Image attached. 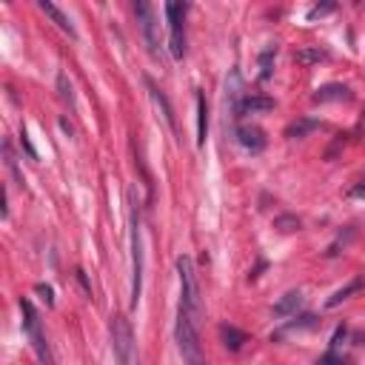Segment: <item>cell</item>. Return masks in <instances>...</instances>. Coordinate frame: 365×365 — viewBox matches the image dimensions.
I'll return each instance as SVG.
<instances>
[{
  "label": "cell",
  "mask_w": 365,
  "mask_h": 365,
  "mask_svg": "<svg viewBox=\"0 0 365 365\" xmlns=\"http://www.w3.org/2000/svg\"><path fill=\"white\" fill-rule=\"evenodd\" d=\"M177 348H180V356H182V365H205V356H202V345H200V331H197V319L180 308L177 311Z\"/></svg>",
  "instance_id": "obj_1"
},
{
  "label": "cell",
  "mask_w": 365,
  "mask_h": 365,
  "mask_svg": "<svg viewBox=\"0 0 365 365\" xmlns=\"http://www.w3.org/2000/svg\"><path fill=\"white\" fill-rule=\"evenodd\" d=\"M111 351H114V365H137V342H134V331L131 322L123 314L111 317Z\"/></svg>",
  "instance_id": "obj_2"
},
{
  "label": "cell",
  "mask_w": 365,
  "mask_h": 365,
  "mask_svg": "<svg viewBox=\"0 0 365 365\" xmlns=\"http://www.w3.org/2000/svg\"><path fill=\"white\" fill-rule=\"evenodd\" d=\"M177 271H180V308H185L197 319L202 314V299H200V282H197V268L191 257H180Z\"/></svg>",
  "instance_id": "obj_3"
},
{
  "label": "cell",
  "mask_w": 365,
  "mask_h": 365,
  "mask_svg": "<svg viewBox=\"0 0 365 365\" xmlns=\"http://www.w3.org/2000/svg\"><path fill=\"white\" fill-rule=\"evenodd\" d=\"M20 314H23V331H26V336H29L34 354L40 356L43 365H54L51 345H48V339H46V334H43V325H40V317H37V311H34V305H31L29 299H20Z\"/></svg>",
  "instance_id": "obj_4"
},
{
  "label": "cell",
  "mask_w": 365,
  "mask_h": 365,
  "mask_svg": "<svg viewBox=\"0 0 365 365\" xmlns=\"http://www.w3.org/2000/svg\"><path fill=\"white\" fill-rule=\"evenodd\" d=\"M131 305L140 302L143 294V234H140V214L131 208Z\"/></svg>",
  "instance_id": "obj_5"
},
{
  "label": "cell",
  "mask_w": 365,
  "mask_h": 365,
  "mask_svg": "<svg viewBox=\"0 0 365 365\" xmlns=\"http://www.w3.org/2000/svg\"><path fill=\"white\" fill-rule=\"evenodd\" d=\"M165 17H168V51L174 60H182L185 57V6L165 3Z\"/></svg>",
  "instance_id": "obj_6"
},
{
  "label": "cell",
  "mask_w": 365,
  "mask_h": 365,
  "mask_svg": "<svg viewBox=\"0 0 365 365\" xmlns=\"http://www.w3.org/2000/svg\"><path fill=\"white\" fill-rule=\"evenodd\" d=\"M134 14H137V20H140V29H143V37H145V43H148V51H151V57H160V37H157V17H154V9H151V3H137L134 6Z\"/></svg>",
  "instance_id": "obj_7"
},
{
  "label": "cell",
  "mask_w": 365,
  "mask_h": 365,
  "mask_svg": "<svg viewBox=\"0 0 365 365\" xmlns=\"http://www.w3.org/2000/svg\"><path fill=\"white\" fill-rule=\"evenodd\" d=\"M237 140L242 148H248L251 154L265 148V131L259 125H237Z\"/></svg>",
  "instance_id": "obj_8"
},
{
  "label": "cell",
  "mask_w": 365,
  "mask_h": 365,
  "mask_svg": "<svg viewBox=\"0 0 365 365\" xmlns=\"http://www.w3.org/2000/svg\"><path fill=\"white\" fill-rule=\"evenodd\" d=\"M345 336H348V331L339 325L336 334H334V339H331V345H328V351L317 359V365H345V362H348L345 354H342V342H345Z\"/></svg>",
  "instance_id": "obj_9"
},
{
  "label": "cell",
  "mask_w": 365,
  "mask_h": 365,
  "mask_svg": "<svg viewBox=\"0 0 365 365\" xmlns=\"http://www.w3.org/2000/svg\"><path fill=\"white\" fill-rule=\"evenodd\" d=\"M242 100H245V97H242V80H240L237 71H231L228 80H225V103L231 106V114H234V117H240Z\"/></svg>",
  "instance_id": "obj_10"
},
{
  "label": "cell",
  "mask_w": 365,
  "mask_h": 365,
  "mask_svg": "<svg viewBox=\"0 0 365 365\" xmlns=\"http://www.w3.org/2000/svg\"><path fill=\"white\" fill-rule=\"evenodd\" d=\"M40 11L43 14H48L51 20H54V26L60 29V31H66L68 37H77V31H74V26H71V20H68V14H63L54 3H46V0H40Z\"/></svg>",
  "instance_id": "obj_11"
},
{
  "label": "cell",
  "mask_w": 365,
  "mask_h": 365,
  "mask_svg": "<svg viewBox=\"0 0 365 365\" xmlns=\"http://www.w3.org/2000/svg\"><path fill=\"white\" fill-rule=\"evenodd\" d=\"M148 94H151V100H154V106L160 108V114H163V120H165V125H168V128L174 131V128H177V125H174V111H171V106H168V100H165V94H163V91H160V88H157V86H154L151 80H148Z\"/></svg>",
  "instance_id": "obj_12"
},
{
  "label": "cell",
  "mask_w": 365,
  "mask_h": 365,
  "mask_svg": "<svg viewBox=\"0 0 365 365\" xmlns=\"http://www.w3.org/2000/svg\"><path fill=\"white\" fill-rule=\"evenodd\" d=\"M328 100H351V91H348V86L331 83V86H322V88H317V94H314V103H328Z\"/></svg>",
  "instance_id": "obj_13"
},
{
  "label": "cell",
  "mask_w": 365,
  "mask_h": 365,
  "mask_svg": "<svg viewBox=\"0 0 365 365\" xmlns=\"http://www.w3.org/2000/svg\"><path fill=\"white\" fill-rule=\"evenodd\" d=\"M205 137H208V106L202 91H197V145H205Z\"/></svg>",
  "instance_id": "obj_14"
},
{
  "label": "cell",
  "mask_w": 365,
  "mask_h": 365,
  "mask_svg": "<svg viewBox=\"0 0 365 365\" xmlns=\"http://www.w3.org/2000/svg\"><path fill=\"white\" fill-rule=\"evenodd\" d=\"M302 305V294L299 291H288L277 305H274V314H279V317H288V314H294L297 308Z\"/></svg>",
  "instance_id": "obj_15"
},
{
  "label": "cell",
  "mask_w": 365,
  "mask_h": 365,
  "mask_svg": "<svg viewBox=\"0 0 365 365\" xmlns=\"http://www.w3.org/2000/svg\"><path fill=\"white\" fill-rule=\"evenodd\" d=\"M220 336H222V342H225L228 351H240L242 342L248 339V336H245L240 328H234V325H222V328H220Z\"/></svg>",
  "instance_id": "obj_16"
},
{
  "label": "cell",
  "mask_w": 365,
  "mask_h": 365,
  "mask_svg": "<svg viewBox=\"0 0 365 365\" xmlns=\"http://www.w3.org/2000/svg\"><path fill=\"white\" fill-rule=\"evenodd\" d=\"M271 108H274L271 97H245L242 106H240V117L242 114H254V111H271Z\"/></svg>",
  "instance_id": "obj_17"
},
{
  "label": "cell",
  "mask_w": 365,
  "mask_h": 365,
  "mask_svg": "<svg viewBox=\"0 0 365 365\" xmlns=\"http://www.w3.org/2000/svg\"><path fill=\"white\" fill-rule=\"evenodd\" d=\"M274 57H277V43L268 46V48L259 54V68H262V71H259V80H262V83L271 77V60H274Z\"/></svg>",
  "instance_id": "obj_18"
},
{
  "label": "cell",
  "mask_w": 365,
  "mask_h": 365,
  "mask_svg": "<svg viewBox=\"0 0 365 365\" xmlns=\"http://www.w3.org/2000/svg\"><path fill=\"white\" fill-rule=\"evenodd\" d=\"M57 88H60V100L63 103H68V106H74V94H71V83H68V77L60 71L57 74Z\"/></svg>",
  "instance_id": "obj_19"
},
{
  "label": "cell",
  "mask_w": 365,
  "mask_h": 365,
  "mask_svg": "<svg viewBox=\"0 0 365 365\" xmlns=\"http://www.w3.org/2000/svg\"><path fill=\"white\" fill-rule=\"evenodd\" d=\"M3 154H6V165H9V171L14 174V182L23 185V174L17 171V160H14V154H11V143H9V140L3 143Z\"/></svg>",
  "instance_id": "obj_20"
},
{
  "label": "cell",
  "mask_w": 365,
  "mask_h": 365,
  "mask_svg": "<svg viewBox=\"0 0 365 365\" xmlns=\"http://www.w3.org/2000/svg\"><path fill=\"white\" fill-rule=\"evenodd\" d=\"M359 285H362V279H354V282H351L348 288H342V291H336V294H334V297H331V299L325 302V308H334V305H339V302H342V299H348V294H354V291H356Z\"/></svg>",
  "instance_id": "obj_21"
},
{
  "label": "cell",
  "mask_w": 365,
  "mask_h": 365,
  "mask_svg": "<svg viewBox=\"0 0 365 365\" xmlns=\"http://www.w3.org/2000/svg\"><path fill=\"white\" fill-rule=\"evenodd\" d=\"M325 54L319 51V48H302V51H297V60L299 63H311V60H322Z\"/></svg>",
  "instance_id": "obj_22"
},
{
  "label": "cell",
  "mask_w": 365,
  "mask_h": 365,
  "mask_svg": "<svg viewBox=\"0 0 365 365\" xmlns=\"http://www.w3.org/2000/svg\"><path fill=\"white\" fill-rule=\"evenodd\" d=\"M277 228L279 231H294V228H299V220L297 217H279L277 220Z\"/></svg>",
  "instance_id": "obj_23"
},
{
  "label": "cell",
  "mask_w": 365,
  "mask_h": 365,
  "mask_svg": "<svg viewBox=\"0 0 365 365\" xmlns=\"http://www.w3.org/2000/svg\"><path fill=\"white\" fill-rule=\"evenodd\" d=\"M20 145L26 148V154H29L31 160H37V151H34V145H31V140H29V134H26V128L20 131Z\"/></svg>",
  "instance_id": "obj_24"
},
{
  "label": "cell",
  "mask_w": 365,
  "mask_h": 365,
  "mask_svg": "<svg viewBox=\"0 0 365 365\" xmlns=\"http://www.w3.org/2000/svg\"><path fill=\"white\" fill-rule=\"evenodd\" d=\"M37 294L46 299V305H54V297H51V288H48V285H43V282H40V285H37Z\"/></svg>",
  "instance_id": "obj_25"
},
{
  "label": "cell",
  "mask_w": 365,
  "mask_h": 365,
  "mask_svg": "<svg viewBox=\"0 0 365 365\" xmlns=\"http://www.w3.org/2000/svg\"><path fill=\"white\" fill-rule=\"evenodd\" d=\"M331 9H334L331 3H328V6H317V9H311V11H308V20H314V17H322V14H328Z\"/></svg>",
  "instance_id": "obj_26"
}]
</instances>
